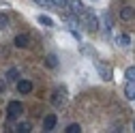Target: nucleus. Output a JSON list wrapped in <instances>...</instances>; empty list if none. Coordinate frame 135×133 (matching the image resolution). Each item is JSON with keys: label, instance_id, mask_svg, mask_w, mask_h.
<instances>
[{"label": "nucleus", "instance_id": "423d86ee", "mask_svg": "<svg viewBox=\"0 0 135 133\" xmlns=\"http://www.w3.org/2000/svg\"><path fill=\"white\" fill-rule=\"evenodd\" d=\"M17 92L20 94H30L32 92V82L30 79H17Z\"/></svg>", "mask_w": 135, "mask_h": 133}, {"label": "nucleus", "instance_id": "f8f14e48", "mask_svg": "<svg viewBox=\"0 0 135 133\" xmlns=\"http://www.w3.org/2000/svg\"><path fill=\"white\" fill-rule=\"evenodd\" d=\"M45 66H49V69H56V66H58V58H56L54 54H47V56H45Z\"/></svg>", "mask_w": 135, "mask_h": 133}, {"label": "nucleus", "instance_id": "6e6552de", "mask_svg": "<svg viewBox=\"0 0 135 133\" xmlns=\"http://www.w3.org/2000/svg\"><path fill=\"white\" fill-rule=\"evenodd\" d=\"M120 17H122L124 22H131V20L135 17V9H133V7H122V9H120Z\"/></svg>", "mask_w": 135, "mask_h": 133}, {"label": "nucleus", "instance_id": "a211bd4d", "mask_svg": "<svg viewBox=\"0 0 135 133\" xmlns=\"http://www.w3.org/2000/svg\"><path fill=\"white\" fill-rule=\"evenodd\" d=\"M64 131H66V133H79V131H81V127H79L77 122H73V125H69V127H66Z\"/></svg>", "mask_w": 135, "mask_h": 133}, {"label": "nucleus", "instance_id": "0eeeda50", "mask_svg": "<svg viewBox=\"0 0 135 133\" xmlns=\"http://www.w3.org/2000/svg\"><path fill=\"white\" fill-rule=\"evenodd\" d=\"M54 127H56V114H47L43 118V129L45 131H54Z\"/></svg>", "mask_w": 135, "mask_h": 133}, {"label": "nucleus", "instance_id": "f3484780", "mask_svg": "<svg viewBox=\"0 0 135 133\" xmlns=\"http://www.w3.org/2000/svg\"><path fill=\"white\" fill-rule=\"evenodd\" d=\"M124 77H127V82H135V66H129L124 71Z\"/></svg>", "mask_w": 135, "mask_h": 133}, {"label": "nucleus", "instance_id": "39448f33", "mask_svg": "<svg viewBox=\"0 0 135 133\" xmlns=\"http://www.w3.org/2000/svg\"><path fill=\"white\" fill-rule=\"evenodd\" d=\"M64 101H66V90H64V88H56L54 94H52V103H54L56 107H60Z\"/></svg>", "mask_w": 135, "mask_h": 133}, {"label": "nucleus", "instance_id": "9d476101", "mask_svg": "<svg viewBox=\"0 0 135 133\" xmlns=\"http://www.w3.org/2000/svg\"><path fill=\"white\" fill-rule=\"evenodd\" d=\"M124 97L131 99V101H135V82H129L124 86Z\"/></svg>", "mask_w": 135, "mask_h": 133}, {"label": "nucleus", "instance_id": "2eb2a0df", "mask_svg": "<svg viewBox=\"0 0 135 133\" xmlns=\"http://www.w3.org/2000/svg\"><path fill=\"white\" fill-rule=\"evenodd\" d=\"M7 79H9V82H17V79H20V71H17V69H9V71H7Z\"/></svg>", "mask_w": 135, "mask_h": 133}, {"label": "nucleus", "instance_id": "412c9836", "mask_svg": "<svg viewBox=\"0 0 135 133\" xmlns=\"http://www.w3.org/2000/svg\"><path fill=\"white\" fill-rule=\"evenodd\" d=\"M52 2H54L56 7H62V9H64V2H66V0H52Z\"/></svg>", "mask_w": 135, "mask_h": 133}, {"label": "nucleus", "instance_id": "f257e3e1", "mask_svg": "<svg viewBox=\"0 0 135 133\" xmlns=\"http://www.w3.org/2000/svg\"><path fill=\"white\" fill-rule=\"evenodd\" d=\"M77 20H79V22H81L84 26H86L88 30H92V32H94V30L99 28V17H97V15H94V13L90 11V9H84V11H81V13L77 15Z\"/></svg>", "mask_w": 135, "mask_h": 133}, {"label": "nucleus", "instance_id": "5701e85b", "mask_svg": "<svg viewBox=\"0 0 135 133\" xmlns=\"http://www.w3.org/2000/svg\"><path fill=\"white\" fill-rule=\"evenodd\" d=\"M133 131H135V122H133Z\"/></svg>", "mask_w": 135, "mask_h": 133}, {"label": "nucleus", "instance_id": "20e7f679", "mask_svg": "<svg viewBox=\"0 0 135 133\" xmlns=\"http://www.w3.org/2000/svg\"><path fill=\"white\" fill-rule=\"evenodd\" d=\"M64 9L69 11V13H73L75 17H77V15H79L84 9H86V7H84V4L79 2V0H66V2H64Z\"/></svg>", "mask_w": 135, "mask_h": 133}, {"label": "nucleus", "instance_id": "1a4fd4ad", "mask_svg": "<svg viewBox=\"0 0 135 133\" xmlns=\"http://www.w3.org/2000/svg\"><path fill=\"white\" fill-rule=\"evenodd\" d=\"M13 43H15V47H20V49H24V47H28L30 39H28V35H17V37L13 39Z\"/></svg>", "mask_w": 135, "mask_h": 133}, {"label": "nucleus", "instance_id": "f03ea898", "mask_svg": "<svg viewBox=\"0 0 135 133\" xmlns=\"http://www.w3.org/2000/svg\"><path fill=\"white\" fill-rule=\"evenodd\" d=\"M22 112H24V105H22L20 101H11V103L7 105V116H9V120H15L17 116H22Z\"/></svg>", "mask_w": 135, "mask_h": 133}, {"label": "nucleus", "instance_id": "6ab92c4d", "mask_svg": "<svg viewBox=\"0 0 135 133\" xmlns=\"http://www.w3.org/2000/svg\"><path fill=\"white\" fill-rule=\"evenodd\" d=\"M35 2H37L39 7H56V4L52 2V0H35Z\"/></svg>", "mask_w": 135, "mask_h": 133}, {"label": "nucleus", "instance_id": "4468645a", "mask_svg": "<svg viewBox=\"0 0 135 133\" xmlns=\"http://www.w3.org/2000/svg\"><path fill=\"white\" fill-rule=\"evenodd\" d=\"M15 131H17V133H30L32 131V125L30 122H20L17 127H15Z\"/></svg>", "mask_w": 135, "mask_h": 133}, {"label": "nucleus", "instance_id": "aec40b11", "mask_svg": "<svg viewBox=\"0 0 135 133\" xmlns=\"http://www.w3.org/2000/svg\"><path fill=\"white\" fill-rule=\"evenodd\" d=\"M109 28H112V17H109V15H105V30L109 32Z\"/></svg>", "mask_w": 135, "mask_h": 133}, {"label": "nucleus", "instance_id": "4be33fe9", "mask_svg": "<svg viewBox=\"0 0 135 133\" xmlns=\"http://www.w3.org/2000/svg\"><path fill=\"white\" fill-rule=\"evenodd\" d=\"M0 92H4V82L0 79Z\"/></svg>", "mask_w": 135, "mask_h": 133}, {"label": "nucleus", "instance_id": "dca6fc26", "mask_svg": "<svg viewBox=\"0 0 135 133\" xmlns=\"http://www.w3.org/2000/svg\"><path fill=\"white\" fill-rule=\"evenodd\" d=\"M9 15L7 13H0V30H4V28H9Z\"/></svg>", "mask_w": 135, "mask_h": 133}, {"label": "nucleus", "instance_id": "7ed1b4c3", "mask_svg": "<svg viewBox=\"0 0 135 133\" xmlns=\"http://www.w3.org/2000/svg\"><path fill=\"white\" fill-rule=\"evenodd\" d=\"M94 66H97V71H99L101 79H105V82H112V79H114V71L109 69L107 64H103V62H94Z\"/></svg>", "mask_w": 135, "mask_h": 133}, {"label": "nucleus", "instance_id": "9b49d317", "mask_svg": "<svg viewBox=\"0 0 135 133\" xmlns=\"http://www.w3.org/2000/svg\"><path fill=\"white\" fill-rule=\"evenodd\" d=\"M116 43L120 45V47H129V45H131V37H129V35H118V37H116Z\"/></svg>", "mask_w": 135, "mask_h": 133}, {"label": "nucleus", "instance_id": "ddd939ff", "mask_svg": "<svg viewBox=\"0 0 135 133\" xmlns=\"http://www.w3.org/2000/svg\"><path fill=\"white\" fill-rule=\"evenodd\" d=\"M37 22H39V24H43L45 28H52V26H54V20L49 17V15H39V17H37Z\"/></svg>", "mask_w": 135, "mask_h": 133}]
</instances>
